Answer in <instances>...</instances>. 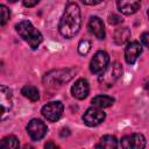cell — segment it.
Returning <instances> with one entry per match:
<instances>
[{
    "label": "cell",
    "mask_w": 149,
    "mask_h": 149,
    "mask_svg": "<svg viewBox=\"0 0 149 149\" xmlns=\"http://www.w3.org/2000/svg\"><path fill=\"white\" fill-rule=\"evenodd\" d=\"M88 29L97 38H99V40L105 38V28H104V23L100 17L92 16L88 21Z\"/></svg>",
    "instance_id": "4fadbf2b"
},
{
    "label": "cell",
    "mask_w": 149,
    "mask_h": 149,
    "mask_svg": "<svg viewBox=\"0 0 149 149\" xmlns=\"http://www.w3.org/2000/svg\"><path fill=\"white\" fill-rule=\"evenodd\" d=\"M109 63V56L106 51H97L93 56V58L91 59L90 63V70L95 73L99 74L100 72H102L105 70V68L108 65Z\"/></svg>",
    "instance_id": "ba28073f"
},
{
    "label": "cell",
    "mask_w": 149,
    "mask_h": 149,
    "mask_svg": "<svg viewBox=\"0 0 149 149\" xmlns=\"http://www.w3.org/2000/svg\"><path fill=\"white\" fill-rule=\"evenodd\" d=\"M22 1L26 7H34L40 2V0H22Z\"/></svg>",
    "instance_id": "7402d4cb"
},
{
    "label": "cell",
    "mask_w": 149,
    "mask_h": 149,
    "mask_svg": "<svg viewBox=\"0 0 149 149\" xmlns=\"http://www.w3.org/2000/svg\"><path fill=\"white\" fill-rule=\"evenodd\" d=\"M81 24V15L80 8L74 2H69L65 6L64 13L59 20L58 30L63 37L71 38L73 37L80 29Z\"/></svg>",
    "instance_id": "6da1fadb"
},
{
    "label": "cell",
    "mask_w": 149,
    "mask_h": 149,
    "mask_svg": "<svg viewBox=\"0 0 149 149\" xmlns=\"http://www.w3.org/2000/svg\"><path fill=\"white\" fill-rule=\"evenodd\" d=\"M49 147H52V148H56L57 146H56V144H54V143H51V142H49V143H45V148H49Z\"/></svg>",
    "instance_id": "d4e9b609"
},
{
    "label": "cell",
    "mask_w": 149,
    "mask_h": 149,
    "mask_svg": "<svg viewBox=\"0 0 149 149\" xmlns=\"http://www.w3.org/2000/svg\"><path fill=\"white\" fill-rule=\"evenodd\" d=\"M118 147V140L113 135H105L101 137L100 143L97 144V148H106V149H114Z\"/></svg>",
    "instance_id": "e0dca14e"
},
{
    "label": "cell",
    "mask_w": 149,
    "mask_h": 149,
    "mask_svg": "<svg viewBox=\"0 0 149 149\" xmlns=\"http://www.w3.org/2000/svg\"><path fill=\"white\" fill-rule=\"evenodd\" d=\"M114 104V99L109 95H97L92 99V105L99 108H106Z\"/></svg>",
    "instance_id": "9a60e30c"
},
{
    "label": "cell",
    "mask_w": 149,
    "mask_h": 149,
    "mask_svg": "<svg viewBox=\"0 0 149 149\" xmlns=\"http://www.w3.org/2000/svg\"><path fill=\"white\" fill-rule=\"evenodd\" d=\"M108 22H109L111 24H119V23L122 22V19H121V16L118 15V14H112V15H109V17H108Z\"/></svg>",
    "instance_id": "44dd1931"
},
{
    "label": "cell",
    "mask_w": 149,
    "mask_h": 149,
    "mask_svg": "<svg viewBox=\"0 0 149 149\" xmlns=\"http://www.w3.org/2000/svg\"><path fill=\"white\" fill-rule=\"evenodd\" d=\"M13 107V93L3 85H0V122L6 120Z\"/></svg>",
    "instance_id": "277c9868"
},
{
    "label": "cell",
    "mask_w": 149,
    "mask_h": 149,
    "mask_svg": "<svg viewBox=\"0 0 149 149\" xmlns=\"http://www.w3.org/2000/svg\"><path fill=\"white\" fill-rule=\"evenodd\" d=\"M141 41L144 47H148V33H143L141 36Z\"/></svg>",
    "instance_id": "603a6c76"
},
{
    "label": "cell",
    "mask_w": 149,
    "mask_h": 149,
    "mask_svg": "<svg viewBox=\"0 0 149 149\" xmlns=\"http://www.w3.org/2000/svg\"><path fill=\"white\" fill-rule=\"evenodd\" d=\"M142 48L141 44L137 41H132L127 43V47L125 49V59L128 64H134L137 59V57L141 55Z\"/></svg>",
    "instance_id": "30bf717a"
},
{
    "label": "cell",
    "mask_w": 149,
    "mask_h": 149,
    "mask_svg": "<svg viewBox=\"0 0 149 149\" xmlns=\"http://www.w3.org/2000/svg\"><path fill=\"white\" fill-rule=\"evenodd\" d=\"M119 10L125 15H132L140 8V0H116Z\"/></svg>",
    "instance_id": "7c38bea8"
},
{
    "label": "cell",
    "mask_w": 149,
    "mask_h": 149,
    "mask_svg": "<svg viewBox=\"0 0 149 149\" xmlns=\"http://www.w3.org/2000/svg\"><path fill=\"white\" fill-rule=\"evenodd\" d=\"M130 37V30L127 27H122V28H118L114 33V41L116 44L121 45L128 42Z\"/></svg>",
    "instance_id": "5bb4252c"
},
{
    "label": "cell",
    "mask_w": 149,
    "mask_h": 149,
    "mask_svg": "<svg viewBox=\"0 0 149 149\" xmlns=\"http://www.w3.org/2000/svg\"><path fill=\"white\" fill-rule=\"evenodd\" d=\"M105 113L101 111V108L99 107H90L86 109V112L83 115V121L86 126L90 127H94L100 125L104 120H105Z\"/></svg>",
    "instance_id": "52a82bcc"
},
{
    "label": "cell",
    "mask_w": 149,
    "mask_h": 149,
    "mask_svg": "<svg viewBox=\"0 0 149 149\" xmlns=\"http://www.w3.org/2000/svg\"><path fill=\"white\" fill-rule=\"evenodd\" d=\"M120 146L126 149H142L146 147V140L142 134L126 135L121 139Z\"/></svg>",
    "instance_id": "9c48e42d"
},
{
    "label": "cell",
    "mask_w": 149,
    "mask_h": 149,
    "mask_svg": "<svg viewBox=\"0 0 149 149\" xmlns=\"http://www.w3.org/2000/svg\"><path fill=\"white\" fill-rule=\"evenodd\" d=\"M16 31L17 34L22 37V40H24L31 49H37L38 45L42 43L43 41V36L42 34L31 24V22L29 21H21L16 24Z\"/></svg>",
    "instance_id": "7a4b0ae2"
},
{
    "label": "cell",
    "mask_w": 149,
    "mask_h": 149,
    "mask_svg": "<svg viewBox=\"0 0 149 149\" xmlns=\"http://www.w3.org/2000/svg\"><path fill=\"white\" fill-rule=\"evenodd\" d=\"M21 93L28 98L30 101H37L40 99V92L37 90V87L33 86V85H26L22 87L21 90Z\"/></svg>",
    "instance_id": "2e32d148"
},
{
    "label": "cell",
    "mask_w": 149,
    "mask_h": 149,
    "mask_svg": "<svg viewBox=\"0 0 149 149\" xmlns=\"http://www.w3.org/2000/svg\"><path fill=\"white\" fill-rule=\"evenodd\" d=\"M122 74L121 65L115 62L111 65H107L102 72L99 73V81L105 86H112Z\"/></svg>",
    "instance_id": "3957f363"
},
{
    "label": "cell",
    "mask_w": 149,
    "mask_h": 149,
    "mask_svg": "<svg viewBox=\"0 0 149 149\" xmlns=\"http://www.w3.org/2000/svg\"><path fill=\"white\" fill-rule=\"evenodd\" d=\"M63 109H64V106L61 101H50L42 107L41 112H42V115L47 120L55 122L62 116Z\"/></svg>",
    "instance_id": "5b68a950"
},
{
    "label": "cell",
    "mask_w": 149,
    "mask_h": 149,
    "mask_svg": "<svg viewBox=\"0 0 149 149\" xmlns=\"http://www.w3.org/2000/svg\"><path fill=\"white\" fill-rule=\"evenodd\" d=\"M91 50V42L88 40H81L78 44V52L80 55H86Z\"/></svg>",
    "instance_id": "ffe728a7"
},
{
    "label": "cell",
    "mask_w": 149,
    "mask_h": 149,
    "mask_svg": "<svg viewBox=\"0 0 149 149\" xmlns=\"http://www.w3.org/2000/svg\"><path fill=\"white\" fill-rule=\"evenodd\" d=\"M85 5H90V6H92V5H97V3H99V2H101L102 0H81Z\"/></svg>",
    "instance_id": "cb8c5ba5"
},
{
    "label": "cell",
    "mask_w": 149,
    "mask_h": 149,
    "mask_svg": "<svg viewBox=\"0 0 149 149\" xmlns=\"http://www.w3.org/2000/svg\"><path fill=\"white\" fill-rule=\"evenodd\" d=\"M20 147V142L17 140L16 136L14 135H9L3 137L0 141V148H5V149H15Z\"/></svg>",
    "instance_id": "ac0fdd59"
},
{
    "label": "cell",
    "mask_w": 149,
    "mask_h": 149,
    "mask_svg": "<svg viewBox=\"0 0 149 149\" xmlns=\"http://www.w3.org/2000/svg\"><path fill=\"white\" fill-rule=\"evenodd\" d=\"M8 1H10V2H15V1H17V0H8Z\"/></svg>",
    "instance_id": "484cf974"
},
{
    "label": "cell",
    "mask_w": 149,
    "mask_h": 149,
    "mask_svg": "<svg viewBox=\"0 0 149 149\" xmlns=\"http://www.w3.org/2000/svg\"><path fill=\"white\" fill-rule=\"evenodd\" d=\"M47 125L40 119H33L27 125V133L33 141H38L47 134Z\"/></svg>",
    "instance_id": "8992f818"
},
{
    "label": "cell",
    "mask_w": 149,
    "mask_h": 149,
    "mask_svg": "<svg viewBox=\"0 0 149 149\" xmlns=\"http://www.w3.org/2000/svg\"><path fill=\"white\" fill-rule=\"evenodd\" d=\"M9 16H10L9 9L5 5H0V26L6 24L9 20Z\"/></svg>",
    "instance_id": "d6986e66"
},
{
    "label": "cell",
    "mask_w": 149,
    "mask_h": 149,
    "mask_svg": "<svg viewBox=\"0 0 149 149\" xmlns=\"http://www.w3.org/2000/svg\"><path fill=\"white\" fill-rule=\"evenodd\" d=\"M90 92V85L86 79H78L71 87V93L76 99H85Z\"/></svg>",
    "instance_id": "8fae6325"
}]
</instances>
